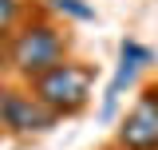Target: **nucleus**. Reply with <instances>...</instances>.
I'll return each instance as SVG.
<instances>
[{"mask_svg": "<svg viewBox=\"0 0 158 150\" xmlns=\"http://www.w3.org/2000/svg\"><path fill=\"white\" fill-rule=\"evenodd\" d=\"M28 83H32V95H36L56 119H71V115H79L87 103H91L95 71H91L87 63L63 59V63H56L52 71L36 75V79H28Z\"/></svg>", "mask_w": 158, "mask_h": 150, "instance_id": "obj_2", "label": "nucleus"}, {"mask_svg": "<svg viewBox=\"0 0 158 150\" xmlns=\"http://www.w3.org/2000/svg\"><path fill=\"white\" fill-rule=\"evenodd\" d=\"M107 150H123V146H107Z\"/></svg>", "mask_w": 158, "mask_h": 150, "instance_id": "obj_7", "label": "nucleus"}, {"mask_svg": "<svg viewBox=\"0 0 158 150\" xmlns=\"http://www.w3.org/2000/svg\"><path fill=\"white\" fill-rule=\"evenodd\" d=\"M63 59H67V36L52 20L16 24V32L8 36V67H16L24 79H36V75L52 71Z\"/></svg>", "mask_w": 158, "mask_h": 150, "instance_id": "obj_1", "label": "nucleus"}, {"mask_svg": "<svg viewBox=\"0 0 158 150\" xmlns=\"http://www.w3.org/2000/svg\"><path fill=\"white\" fill-rule=\"evenodd\" d=\"M115 146H123V150H158V83L142 87V95L131 103V111L123 115Z\"/></svg>", "mask_w": 158, "mask_h": 150, "instance_id": "obj_3", "label": "nucleus"}, {"mask_svg": "<svg viewBox=\"0 0 158 150\" xmlns=\"http://www.w3.org/2000/svg\"><path fill=\"white\" fill-rule=\"evenodd\" d=\"M20 16H24V0H0V36H12Z\"/></svg>", "mask_w": 158, "mask_h": 150, "instance_id": "obj_5", "label": "nucleus"}, {"mask_svg": "<svg viewBox=\"0 0 158 150\" xmlns=\"http://www.w3.org/2000/svg\"><path fill=\"white\" fill-rule=\"evenodd\" d=\"M0 127L12 134H44L56 127V115L48 111L32 91L0 87Z\"/></svg>", "mask_w": 158, "mask_h": 150, "instance_id": "obj_4", "label": "nucleus"}, {"mask_svg": "<svg viewBox=\"0 0 158 150\" xmlns=\"http://www.w3.org/2000/svg\"><path fill=\"white\" fill-rule=\"evenodd\" d=\"M52 8L63 12V16H71V20H95V8L83 4V0H52Z\"/></svg>", "mask_w": 158, "mask_h": 150, "instance_id": "obj_6", "label": "nucleus"}]
</instances>
